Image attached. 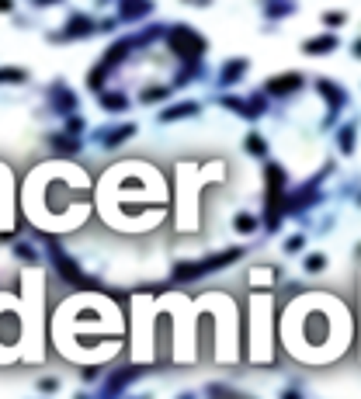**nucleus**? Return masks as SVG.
<instances>
[{
  "label": "nucleus",
  "instance_id": "1",
  "mask_svg": "<svg viewBox=\"0 0 361 399\" xmlns=\"http://www.w3.org/2000/svg\"><path fill=\"white\" fill-rule=\"evenodd\" d=\"M288 177L281 164H264V229L278 233L281 219H285V198H288Z\"/></svg>",
  "mask_w": 361,
  "mask_h": 399
},
{
  "label": "nucleus",
  "instance_id": "2",
  "mask_svg": "<svg viewBox=\"0 0 361 399\" xmlns=\"http://www.w3.org/2000/svg\"><path fill=\"white\" fill-rule=\"evenodd\" d=\"M240 257H243V247H229V250L212 254V257H205V261H178V264L171 268V282H174V285L198 282V278H205V275H212V271H222V268L236 264Z\"/></svg>",
  "mask_w": 361,
  "mask_h": 399
},
{
  "label": "nucleus",
  "instance_id": "3",
  "mask_svg": "<svg viewBox=\"0 0 361 399\" xmlns=\"http://www.w3.org/2000/svg\"><path fill=\"white\" fill-rule=\"evenodd\" d=\"M167 45H171V52L178 56L187 70H198V63H201V56H205V49H208L205 35H201L198 28H191V24H174V28H167Z\"/></svg>",
  "mask_w": 361,
  "mask_h": 399
},
{
  "label": "nucleus",
  "instance_id": "4",
  "mask_svg": "<svg viewBox=\"0 0 361 399\" xmlns=\"http://www.w3.org/2000/svg\"><path fill=\"white\" fill-rule=\"evenodd\" d=\"M35 240H42V243H45V250H49V261H52V268L59 271V278H63L66 285H77V289H94V285H97L87 271L77 264V257H73V254H66V250L59 247V240H52V236H42V233H35Z\"/></svg>",
  "mask_w": 361,
  "mask_h": 399
},
{
  "label": "nucleus",
  "instance_id": "5",
  "mask_svg": "<svg viewBox=\"0 0 361 399\" xmlns=\"http://www.w3.org/2000/svg\"><path fill=\"white\" fill-rule=\"evenodd\" d=\"M219 104H222V108H229L233 115L247 118V122H257V118H264V111H268V98H264V91H254L250 98H233V94H222Z\"/></svg>",
  "mask_w": 361,
  "mask_h": 399
},
{
  "label": "nucleus",
  "instance_id": "6",
  "mask_svg": "<svg viewBox=\"0 0 361 399\" xmlns=\"http://www.w3.org/2000/svg\"><path fill=\"white\" fill-rule=\"evenodd\" d=\"M316 94L327 101V118H323V129H330V125L337 122V115L348 108V91H344L341 84H334V80L320 77V80H316Z\"/></svg>",
  "mask_w": 361,
  "mask_h": 399
},
{
  "label": "nucleus",
  "instance_id": "7",
  "mask_svg": "<svg viewBox=\"0 0 361 399\" xmlns=\"http://www.w3.org/2000/svg\"><path fill=\"white\" fill-rule=\"evenodd\" d=\"M101 24L90 17V14H84V10H73L70 17H66V24L52 35V42H80V38H90L94 31H97Z\"/></svg>",
  "mask_w": 361,
  "mask_h": 399
},
{
  "label": "nucleus",
  "instance_id": "8",
  "mask_svg": "<svg viewBox=\"0 0 361 399\" xmlns=\"http://www.w3.org/2000/svg\"><path fill=\"white\" fill-rule=\"evenodd\" d=\"M136 136V125L132 122H115V125H101L90 132V139L101 146V150H118L122 143H129Z\"/></svg>",
  "mask_w": 361,
  "mask_h": 399
},
{
  "label": "nucleus",
  "instance_id": "9",
  "mask_svg": "<svg viewBox=\"0 0 361 399\" xmlns=\"http://www.w3.org/2000/svg\"><path fill=\"white\" fill-rule=\"evenodd\" d=\"M139 375H146V368H139V365H136V368H118V372L97 389V396L94 399H122L125 396V389H129V382H136Z\"/></svg>",
  "mask_w": 361,
  "mask_h": 399
},
{
  "label": "nucleus",
  "instance_id": "10",
  "mask_svg": "<svg viewBox=\"0 0 361 399\" xmlns=\"http://www.w3.org/2000/svg\"><path fill=\"white\" fill-rule=\"evenodd\" d=\"M45 104H49V111H56V115H63V118L77 115V94H73L63 80H52V84H49Z\"/></svg>",
  "mask_w": 361,
  "mask_h": 399
},
{
  "label": "nucleus",
  "instance_id": "11",
  "mask_svg": "<svg viewBox=\"0 0 361 399\" xmlns=\"http://www.w3.org/2000/svg\"><path fill=\"white\" fill-rule=\"evenodd\" d=\"M302 84H306V77L302 73H278V77H271L264 80V98H288V94H295V91H302Z\"/></svg>",
  "mask_w": 361,
  "mask_h": 399
},
{
  "label": "nucleus",
  "instance_id": "12",
  "mask_svg": "<svg viewBox=\"0 0 361 399\" xmlns=\"http://www.w3.org/2000/svg\"><path fill=\"white\" fill-rule=\"evenodd\" d=\"M247 70H250V59H226V66H222V73H219V87H233V84H240L243 77H247Z\"/></svg>",
  "mask_w": 361,
  "mask_h": 399
},
{
  "label": "nucleus",
  "instance_id": "13",
  "mask_svg": "<svg viewBox=\"0 0 361 399\" xmlns=\"http://www.w3.org/2000/svg\"><path fill=\"white\" fill-rule=\"evenodd\" d=\"M201 111V104L198 101H180V104H171V108H164L160 111V122L164 125H171V122H180V118H194Z\"/></svg>",
  "mask_w": 361,
  "mask_h": 399
},
{
  "label": "nucleus",
  "instance_id": "14",
  "mask_svg": "<svg viewBox=\"0 0 361 399\" xmlns=\"http://www.w3.org/2000/svg\"><path fill=\"white\" fill-rule=\"evenodd\" d=\"M153 14V3L150 0H129V3H118V21H143Z\"/></svg>",
  "mask_w": 361,
  "mask_h": 399
},
{
  "label": "nucleus",
  "instance_id": "15",
  "mask_svg": "<svg viewBox=\"0 0 361 399\" xmlns=\"http://www.w3.org/2000/svg\"><path fill=\"white\" fill-rule=\"evenodd\" d=\"M45 143L56 150V153H63V157H77L84 146H80V139H73V136H66V132H49L45 136Z\"/></svg>",
  "mask_w": 361,
  "mask_h": 399
},
{
  "label": "nucleus",
  "instance_id": "16",
  "mask_svg": "<svg viewBox=\"0 0 361 399\" xmlns=\"http://www.w3.org/2000/svg\"><path fill=\"white\" fill-rule=\"evenodd\" d=\"M341 42H337V35H316V38H306L302 42V52L306 56H323V52H334Z\"/></svg>",
  "mask_w": 361,
  "mask_h": 399
},
{
  "label": "nucleus",
  "instance_id": "17",
  "mask_svg": "<svg viewBox=\"0 0 361 399\" xmlns=\"http://www.w3.org/2000/svg\"><path fill=\"white\" fill-rule=\"evenodd\" d=\"M97 104H101L108 115H122V111L129 108V98H125V91H104V94H97Z\"/></svg>",
  "mask_w": 361,
  "mask_h": 399
},
{
  "label": "nucleus",
  "instance_id": "18",
  "mask_svg": "<svg viewBox=\"0 0 361 399\" xmlns=\"http://www.w3.org/2000/svg\"><path fill=\"white\" fill-rule=\"evenodd\" d=\"M355 139H358V122L351 118V122H348V125L337 132V150L351 157V153H355Z\"/></svg>",
  "mask_w": 361,
  "mask_h": 399
},
{
  "label": "nucleus",
  "instance_id": "19",
  "mask_svg": "<svg viewBox=\"0 0 361 399\" xmlns=\"http://www.w3.org/2000/svg\"><path fill=\"white\" fill-rule=\"evenodd\" d=\"M243 146H247V153H250V157H257V160H268V139H264L261 132H247Z\"/></svg>",
  "mask_w": 361,
  "mask_h": 399
},
{
  "label": "nucleus",
  "instance_id": "20",
  "mask_svg": "<svg viewBox=\"0 0 361 399\" xmlns=\"http://www.w3.org/2000/svg\"><path fill=\"white\" fill-rule=\"evenodd\" d=\"M261 10H264L268 21H281V17H292V14H295V3H288V0H274V3H264Z\"/></svg>",
  "mask_w": 361,
  "mask_h": 399
},
{
  "label": "nucleus",
  "instance_id": "21",
  "mask_svg": "<svg viewBox=\"0 0 361 399\" xmlns=\"http://www.w3.org/2000/svg\"><path fill=\"white\" fill-rule=\"evenodd\" d=\"M233 226H236V233H243V236H250V233H257V215H250V212H236L233 215Z\"/></svg>",
  "mask_w": 361,
  "mask_h": 399
},
{
  "label": "nucleus",
  "instance_id": "22",
  "mask_svg": "<svg viewBox=\"0 0 361 399\" xmlns=\"http://www.w3.org/2000/svg\"><path fill=\"white\" fill-rule=\"evenodd\" d=\"M28 80V70L21 66H0V84H24Z\"/></svg>",
  "mask_w": 361,
  "mask_h": 399
},
{
  "label": "nucleus",
  "instance_id": "23",
  "mask_svg": "<svg viewBox=\"0 0 361 399\" xmlns=\"http://www.w3.org/2000/svg\"><path fill=\"white\" fill-rule=\"evenodd\" d=\"M84 129H87V122H84L80 115H70V118H63V132H66V136L80 139V136H84Z\"/></svg>",
  "mask_w": 361,
  "mask_h": 399
},
{
  "label": "nucleus",
  "instance_id": "24",
  "mask_svg": "<svg viewBox=\"0 0 361 399\" xmlns=\"http://www.w3.org/2000/svg\"><path fill=\"white\" fill-rule=\"evenodd\" d=\"M171 91H174V87H146V91L139 94V101H143V104H153V101H167V98H171Z\"/></svg>",
  "mask_w": 361,
  "mask_h": 399
},
{
  "label": "nucleus",
  "instance_id": "25",
  "mask_svg": "<svg viewBox=\"0 0 361 399\" xmlns=\"http://www.w3.org/2000/svg\"><path fill=\"white\" fill-rule=\"evenodd\" d=\"M327 264H330V261H327V254H309V257H306V271H309V275L327 271Z\"/></svg>",
  "mask_w": 361,
  "mask_h": 399
},
{
  "label": "nucleus",
  "instance_id": "26",
  "mask_svg": "<svg viewBox=\"0 0 361 399\" xmlns=\"http://www.w3.org/2000/svg\"><path fill=\"white\" fill-rule=\"evenodd\" d=\"M14 254H17V261H24V264H35V261H38L35 247H28V243H14Z\"/></svg>",
  "mask_w": 361,
  "mask_h": 399
},
{
  "label": "nucleus",
  "instance_id": "27",
  "mask_svg": "<svg viewBox=\"0 0 361 399\" xmlns=\"http://www.w3.org/2000/svg\"><path fill=\"white\" fill-rule=\"evenodd\" d=\"M302 243H306V236H302V233H295V236H288V240L281 243V250H285V254H299V250H302Z\"/></svg>",
  "mask_w": 361,
  "mask_h": 399
},
{
  "label": "nucleus",
  "instance_id": "28",
  "mask_svg": "<svg viewBox=\"0 0 361 399\" xmlns=\"http://www.w3.org/2000/svg\"><path fill=\"white\" fill-rule=\"evenodd\" d=\"M38 393H45V396H52V393H59V379H52V375H45V379H38Z\"/></svg>",
  "mask_w": 361,
  "mask_h": 399
},
{
  "label": "nucleus",
  "instance_id": "29",
  "mask_svg": "<svg viewBox=\"0 0 361 399\" xmlns=\"http://www.w3.org/2000/svg\"><path fill=\"white\" fill-rule=\"evenodd\" d=\"M323 21L327 24H341V21H348V14L344 10H334V14H323Z\"/></svg>",
  "mask_w": 361,
  "mask_h": 399
},
{
  "label": "nucleus",
  "instance_id": "30",
  "mask_svg": "<svg viewBox=\"0 0 361 399\" xmlns=\"http://www.w3.org/2000/svg\"><path fill=\"white\" fill-rule=\"evenodd\" d=\"M101 379V368H84V382H97Z\"/></svg>",
  "mask_w": 361,
  "mask_h": 399
},
{
  "label": "nucleus",
  "instance_id": "31",
  "mask_svg": "<svg viewBox=\"0 0 361 399\" xmlns=\"http://www.w3.org/2000/svg\"><path fill=\"white\" fill-rule=\"evenodd\" d=\"M281 399H306V396H302V393H299V389H292V386H288V389H285V393H281Z\"/></svg>",
  "mask_w": 361,
  "mask_h": 399
},
{
  "label": "nucleus",
  "instance_id": "32",
  "mask_svg": "<svg viewBox=\"0 0 361 399\" xmlns=\"http://www.w3.org/2000/svg\"><path fill=\"white\" fill-rule=\"evenodd\" d=\"M7 10H14V3H3V0H0V14H7Z\"/></svg>",
  "mask_w": 361,
  "mask_h": 399
},
{
  "label": "nucleus",
  "instance_id": "33",
  "mask_svg": "<svg viewBox=\"0 0 361 399\" xmlns=\"http://www.w3.org/2000/svg\"><path fill=\"white\" fill-rule=\"evenodd\" d=\"M351 52H355V56H358V59H361V38H358V42H355V45H351Z\"/></svg>",
  "mask_w": 361,
  "mask_h": 399
},
{
  "label": "nucleus",
  "instance_id": "34",
  "mask_svg": "<svg viewBox=\"0 0 361 399\" xmlns=\"http://www.w3.org/2000/svg\"><path fill=\"white\" fill-rule=\"evenodd\" d=\"M178 399H194V396H191V393H180V396Z\"/></svg>",
  "mask_w": 361,
  "mask_h": 399
},
{
  "label": "nucleus",
  "instance_id": "35",
  "mask_svg": "<svg viewBox=\"0 0 361 399\" xmlns=\"http://www.w3.org/2000/svg\"><path fill=\"white\" fill-rule=\"evenodd\" d=\"M136 399H153V396H146V393H143V396H136Z\"/></svg>",
  "mask_w": 361,
  "mask_h": 399
}]
</instances>
